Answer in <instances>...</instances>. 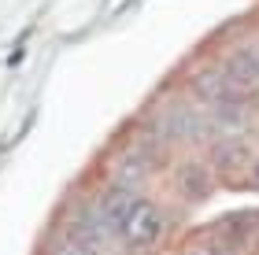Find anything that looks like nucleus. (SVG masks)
<instances>
[{"label": "nucleus", "instance_id": "20e7f679", "mask_svg": "<svg viewBox=\"0 0 259 255\" xmlns=\"http://www.w3.org/2000/svg\"><path fill=\"white\" fill-rule=\"evenodd\" d=\"M148 178V156L141 152H126L119 159V178H115V185H126V189H137L141 181Z\"/></svg>", "mask_w": 259, "mask_h": 255}, {"label": "nucleus", "instance_id": "0eeeda50", "mask_svg": "<svg viewBox=\"0 0 259 255\" xmlns=\"http://www.w3.org/2000/svg\"><path fill=\"white\" fill-rule=\"evenodd\" d=\"M189 255H219V251H215V244H193Z\"/></svg>", "mask_w": 259, "mask_h": 255}, {"label": "nucleus", "instance_id": "f257e3e1", "mask_svg": "<svg viewBox=\"0 0 259 255\" xmlns=\"http://www.w3.org/2000/svg\"><path fill=\"white\" fill-rule=\"evenodd\" d=\"M119 233H122V240L130 248H152L159 240V233H163L159 207L148 203V200H134L130 211H126V218H122V226H119Z\"/></svg>", "mask_w": 259, "mask_h": 255}, {"label": "nucleus", "instance_id": "7ed1b4c3", "mask_svg": "<svg viewBox=\"0 0 259 255\" xmlns=\"http://www.w3.org/2000/svg\"><path fill=\"white\" fill-rule=\"evenodd\" d=\"M193 89H196V96L204 100V104L237 100V96H233V89H230V82H226V74H222V67H219V71H200L193 78Z\"/></svg>", "mask_w": 259, "mask_h": 255}, {"label": "nucleus", "instance_id": "423d86ee", "mask_svg": "<svg viewBox=\"0 0 259 255\" xmlns=\"http://www.w3.org/2000/svg\"><path fill=\"white\" fill-rule=\"evenodd\" d=\"M182 189H185V196H189V200H200V196L207 192V181L200 178L196 167H182Z\"/></svg>", "mask_w": 259, "mask_h": 255}, {"label": "nucleus", "instance_id": "39448f33", "mask_svg": "<svg viewBox=\"0 0 259 255\" xmlns=\"http://www.w3.org/2000/svg\"><path fill=\"white\" fill-rule=\"evenodd\" d=\"M215 167L222 174H233V170H241V167H248V148H244L237 137L233 141H222L215 148Z\"/></svg>", "mask_w": 259, "mask_h": 255}, {"label": "nucleus", "instance_id": "f03ea898", "mask_svg": "<svg viewBox=\"0 0 259 255\" xmlns=\"http://www.w3.org/2000/svg\"><path fill=\"white\" fill-rule=\"evenodd\" d=\"M134 200H137V196H134V189H126V185H111V189L104 192V200L97 203V215H100V218H104V222H108L111 229H119Z\"/></svg>", "mask_w": 259, "mask_h": 255}]
</instances>
